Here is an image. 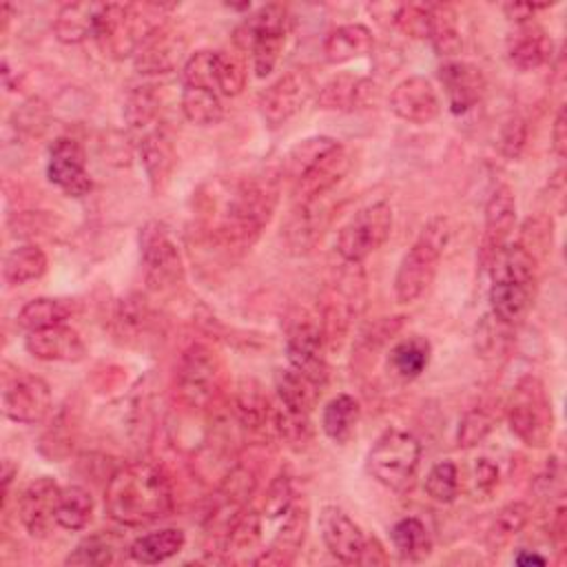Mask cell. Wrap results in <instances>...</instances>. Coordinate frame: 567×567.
<instances>
[{"mask_svg":"<svg viewBox=\"0 0 567 567\" xmlns=\"http://www.w3.org/2000/svg\"><path fill=\"white\" fill-rule=\"evenodd\" d=\"M390 538H392L396 554L403 560L421 563L432 554V536H430L425 523L419 520L416 516H405V518L396 520L392 525Z\"/></svg>","mask_w":567,"mask_h":567,"instance_id":"ab89813d","label":"cell"},{"mask_svg":"<svg viewBox=\"0 0 567 567\" xmlns=\"http://www.w3.org/2000/svg\"><path fill=\"white\" fill-rule=\"evenodd\" d=\"M261 514L244 509L224 536V560L228 563H252V551L261 554Z\"/></svg>","mask_w":567,"mask_h":567,"instance_id":"4dcf8cb0","label":"cell"},{"mask_svg":"<svg viewBox=\"0 0 567 567\" xmlns=\"http://www.w3.org/2000/svg\"><path fill=\"white\" fill-rule=\"evenodd\" d=\"M450 221L447 217H432L412 248L403 255L396 275H394V295L401 303L416 301L434 281L443 248L450 239Z\"/></svg>","mask_w":567,"mask_h":567,"instance_id":"5b68a950","label":"cell"},{"mask_svg":"<svg viewBox=\"0 0 567 567\" xmlns=\"http://www.w3.org/2000/svg\"><path fill=\"white\" fill-rule=\"evenodd\" d=\"M390 109L396 117L410 124H427L439 115L441 100L427 78L410 75L392 89Z\"/></svg>","mask_w":567,"mask_h":567,"instance_id":"ac0fdd59","label":"cell"},{"mask_svg":"<svg viewBox=\"0 0 567 567\" xmlns=\"http://www.w3.org/2000/svg\"><path fill=\"white\" fill-rule=\"evenodd\" d=\"M182 84L193 89L217 91V51L199 49L190 53L182 66Z\"/></svg>","mask_w":567,"mask_h":567,"instance_id":"7dc6e473","label":"cell"},{"mask_svg":"<svg viewBox=\"0 0 567 567\" xmlns=\"http://www.w3.org/2000/svg\"><path fill=\"white\" fill-rule=\"evenodd\" d=\"M102 2H69L62 4L53 20V33L64 44H78L95 35V24Z\"/></svg>","mask_w":567,"mask_h":567,"instance_id":"f1b7e54d","label":"cell"},{"mask_svg":"<svg viewBox=\"0 0 567 567\" xmlns=\"http://www.w3.org/2000/svg\"><path fill=\"white\" fill-rule=\"evenodd\" d=\"M308 518H310L308 507L292 503L290 509L284 514V523H281L279 532L275 534L272 543L266 549H261L255 565L281 567V565L295 563L299 549L303 547L306 534H308Z\"/></svg>","mask_w":567,"mask_h":567,"instance_id":"4316f807","label":"cell"},{"mask_svg":"<svg viewBox=\"0 0 567 567\" xmlns=\"http://www.w3.org/2000/svg\"><path fill=\"white\" fill-rule=\"evenodd\" d=\"M341 142H337L334 137H328V135H312V137L297 142L284 157V166H281L284 175L290 182L299 179L308 168H312L323 155H328Z\"/></svg>","mask_w":567,"mask_h":567,"instance_id":"7bdbcfd3","label":"cell"},{"mask_svg":"<svg viewBox=\"0 0 567 567\" xmlns=\"http://www.w3.org/2000/svg\"><path fill=\"white\" fill-rule=\"evenodd\" d=\"M275 390L281 405L303 414L312 412L321 394V388L315 381H310L290 365L275 370Z\"/></svg>","mask_w":567,"mask_h":567,"instance_id":"d590c367","label":"cell"},{"mask_svg":"<svg viewBox=\"0 0 567 567\" xmlns=\"http://www.w3.org/2000/svg\"><path fill=\"white\" fill-rule=\"evenodd\" d=\"M168 474L151 461H131L115 470L104 489L106 514L124 527H142L173 512Z\"/></svg>","mask_w":567,"mask_h":567,"instance_id":"6da1fadb","label":"cell"},{"mask_svg":"<svg viewBox=\"0 0 567 567\" xmlns=\"http://www.w3.org/2000/svg\"><path fill=\"white\" fill-rule=\"evenodd\" d=\"M359 419H361L359 401L350 394L332 396L321 410V427L326 436L339 445L348 443L354 436Z\"/></svg>","mask_w":567,"mask_h":567,"instance_id":"8d00e7d4","label":"cell"},{"mask_svg":"<svg viewBox=\"0 0 567 567\" xmlns=\"http://www.w3.org/2000/svg\"><path fill=\"white\" fill-rule=\"evenodd\" d=\"M439 82L454 115L467 113L485 93L483 71L465 60H447L439 66Z\"/></svg>","mask_w":567,"mask_h":567,"instance_id":"d6986e66","label":"cell"},{"mask_svg":"<svg viewBox=\"0 0 567 567\" xmlns=\"http://www.w3.org/2000/svg\"><path fill=\"white\" fill-rule=\"evenodd\" d=\"M507 58L520 71L538 69L554 58V40L551 35L534 24H516L514 31L507 35Z\"/></svg>","mask_w":567,"mask_h":567,"instance_id":"83f0119b","label":"cell"},{"mask_svg":"<svg viewBox=\"0 0 567 567\" xmlns=\"http://www.w3.org/2000/svg\"><path fill=\"white\" fill-rule=\"evenodd\" d=\"M549 4H532V2H509L503 7L505 16L514 22V24H525L532 22V16L540 9H547Z\"/></svg>","mask_w":567,"mask_h":567,"instance_id":"94428289","label":"cell"},{"mask_svg":"<svg viewBox=\"0 0 567 567\" xmlns=\"http://www.w3.org/2000/svg\"><path fill=\"white\" fill-rule=\"evenodd\" d=\"M430 18H432V4L408 2V4H399L392 24L414 40H423L430 33Z\"/></svg>","mask_w":567,"mask_h":567,"instance_id":"f5cc1de1","label":"cell"},{"mask_svg":"<svg viewBox=\"0 0 567 567\" xmlns=\"http://www.w3.org/2000/svg\"><path fill=\"white\" fill-rule=\"evenodd\" d=\"M326 337L321 321L306 310H297L288 319L286 328V357L290 368L315 381L319 388L328 381V359H326Z\"/></svg>","mask_w":567,"mask_h":567,"instance_id":"8fae6325","label":"cell"},{"mask_svg":"<svg viewBox=\"0 0 567 567\" xmlns=\"http://www.w3.org/2000/svg\"><path fill=\"white\" fill-rule=\"evenodd\" d=\"M272 432L281 443H286L288 447H292L297 452H301L312 439V427H310L308 414L295 412L281 403H279V408H275Z\"/></svg>","mask_w":567,"mask_h":567,"instance_id":"bcb514c9","label":"cell"},{"mask_svg":"<svg viewBox=\"0 0 567 567\" xmlns=\"http://www.w3.org/2000/svg\"><path fill=\"white\" fill-rule=\"evenodd\" d=\"M350 153L339 144L328 155H323L312 168H308L299 179L292 182L295 202H308L317 197H326L350 171Z\"/></svg>","mask_w":567,"mask_h":567,"instance_id":"cb8c5ba5","label":"cell"},{"mask_svg":"<svg viewBox=\"0 0 567 567\" xmlns=\"http://www.w3.org/2000/svg\"><path fill=\"white\" fill-rule=\"evenodd\" d=\"M171 7L164 4H120V2H102V11L95 24V42L106 58L124 60L128 55L135 58L137 49L144 40L155 33L159 24L162 11Z\"/></svg>","mask_w":567,"mask_h":567,"instance_id":"277c9868","label":"cell"},{"mask_svg":"<svg viewBox=\"0 0 567 567\" xmlns=\"http://www.w3.org/2000/svg\"><path fill=\"white\" fill-rule=\"evenodd\" d=\"M421 463V443L405 430H385L368 452V474L392 492H403L414 483Z\"/></svg>","mask_w":567,"mask_h":567,"instance_id":"52a82bcc","label":"cell"},{"mask_svg":"<svg viewBox=\"0 0 567 567\" xmlns=\"http://www.w3.org/2000/svg\"><path fill=\"white\" fill-rule=\"evenodd\" d=\"M224 385V361L206 343L188 346L175 368V396L190 410H206Z\"/></svg>","mask_w":567,"mask_h":567,"instance_id":"8992f818","label":"cell"},{"mask_svg":"<svg viewBox=\"0 0 567 567\" xmlns=\"http://www.w3.org/2000/svg\"><path fill=\"white\" fill-rule=\"evenodd\" d=\"M93 514V496L89 489L80 485H69L62 489L60 503H58V525L64 529H84Z\"/></svg>","mask_w":567,"mask_h":567,"instance_id":"f6af8a7d","label":"cell"},{"mask_svg":"<svg viewBox=\"0 0 567 567\" xmlns=\"http://www.w3.org/2000/svg\"><path fill=\"white\" fill-rule=\"evenodd\" d=\"M186 545V534L177 527H164L159 532H151L144 534L140 538H135L128 545V556L135 563L142 565H157L164 563L168 558H173L175 554H179Z\"/></svg>","mask_w":567,"mask_h":567,"instance_id":"e575fe53","label":"cell"},{"mask_svg":"<svg viewBox=\"0 0 567 567\" xmlns=\"http://www.w3.org/2000/svg\"><path fill=\"white\" fill-rule=\"evenodd\" d=\"M292 503H295L292 481H290V474L281 470V472L270 481V485H268V489H266L261 512H264V516H268V518H279V516H284V514L290 509Z\"/></svg>","mask_w":567,"mask_h":567,"instance_id":"9f6ffc18","label":"cell"},{"mask_svg":"<svg viewBox=\"0 0 567 567\" xmlns=\"http://www.w3.org/2000/svg\"><path fill=\"white\" fill-rule=\"evenodd\" d=\"M527 140V124L520 115H509L498 128V151L507 159H516Z\"/></svg>","mask_w":567,"mask_h":567,"instance_id":"6f0895ef","label":"cell"},{"mask_svg":"<svg viewBox=\"0 0 567 567\" xmlns=\"http://www.w3.org/2000/svg\"><path fill=\"white\" fill-rule=\"evenodd\" d=\"M73 312V306L66 299L55 297H35L27 301L18 312V326L27 332L47 330L53 326H62Z\"/></svg>","mask_w":567,"mask_h":567,"instance_id":"60d3db41","label":"cell"},{"mask_svg":"<svg viewBox=\"0 0 567 567\" xmlns=\"http://www.w3.org/2000/svg\"><path fill=\"white\" fill-rule=\"evenodd\" d=\"M425 494L436 503H452L458 496V470L452 461H439L430 467L425 483Z\"/></svg>","mask_w":567,"mask_h":567,"instance_id":"f907efd6","label":"cell"},{"mask_svg":"<svg viewBox=\"0 0 567 567\" xmlns=\"http://www.w3.org/2000/svg\"><path fill=\"white\" fill-rule=\"evenodd\" d=\"M49 259L44 250L35 244H22L7 252L2 261V279L9 286H22L27 281L40 279L47 272Z\"/></svg>","mask_w":567,"mask_h":567,"instance_id":"f35d334b","label":"cell"},{"mask_svg":"<svg viewBox=\"0 0 567 567\" xmlns=\"http://www.w3.org/2000/svg\"><path fill=\"white\" fill-rule=\"evenodd\" d=\"M124 549V543L113 532H95L84 536L75 549L64 558L66 565L75 567H104L117 563V554Z\"/></svg>","mask_w":567,"mask_h":567,"instance_id":"74e56055","label":"cell"},{"mask_svg":"<svg viewBox=\"0 0 567 567\" xmlns=\"http://www.w3.org/2000/svg\"><path fill=\"white\" fill-rule=\"evenodd\" d=\"M233 414L244 432L259 434V436H275L272 432L275 405L270 403L268 394L257 381L252 379L239 381L237 392L233 396Z\"/></svg>","mask_w":567,"mask_h":567,"instance_id":"d4e9b609","label":"cell"},{"mask_svg":"<svg viewBox=\"0 0 567 567\" xmlns=\"http://www.w3.org/2000/svg\"><path fill=\"white\" fill-rule=\"evenodd\" d=\"M179 109H182L184 117L197 126H213L224 115L221 97L213 89L184 86L182 97H179Z\"/></svg>","mask_w":567,"mask_h":567,"instance_id":"ee69618b","label":"cell"},{"mask_svg":"<svg viewBox=\"0 0 567 567\" xmlns=\"http://www.w3.org/2000/svg\"><path fill=\"white\" fill-rule=\"evenodd\" d=\"M529 520V505L523 501H512L503 505L492 523L489 529V543L492 547L505 545L512 536H516Z\"/></svg>","mask_w":567,"mask_h":567,"instance_id":"c3c4849f","label":"cell"},{"mask_svg":"<svg viewBox=\"0 0 567 567\" xmlns=\"http://www.w3.org/2000/svg\"><path fill=\"white\" fill-rule=\"evenodd\" d=\"M514 563L520 565V567H529V565H545L547 558L540 556L538 551H529V549H520L516 556H514Z\"/></svg>","mask_w":567,"mask_h":567,"instance_id":"be15d7a7","label":"cell"},{"mask_svg":"<svg viewBox=\"0 0 567 567\" xmlns=\"http://www.w3.org/2000/svg\"><path fill=\"white\" fill-rule=\"evenodd\" d=\"M286 35L288 33H268L261 35L259 40H255V44L250 47V55H252V69L257 78H266L272 73V69L277 66L284 44H286Z\"/></svg>","mask_w":567,"mask_h":567,"instance_id":"db71d44e","label":"cell"},{"mask_svg":"<svg viewBox=\"0 0 567 567\" xmlns=\"http://www.w3.org/2000/svg\"><path fill=\"white\" fill-rule=\"evenodd\" d=\"M51 388L38 374L16 370L2 379V414L9 421L33 425L51 412Z\"/></svg>","mask_w":567,"mask_h":567,"instance_id":"7c38bea8","label":"cell"},{"mask_svg":"<svg viewBox=\"0 0 567 567\" xmlns=\"http://www.w3.org/2000/svg\"><path fill=\"white\" fill-rule=\"evenodd\" d=\"M494 427V416L485 408H472L463 414L458 430H456V443L461 447H474L478 445Z\"/></svg>","mask_w":567,"mask_h":567,"instance_id":"11a10c76","label":"cell"},{"mask_svg":"<svg viewBox=\"0 0 567 567\" xmlns=\"http://www.w3.org/2000/svg\"><path fill=\"white\" fill-rule=\"evenodd\" d=\"M47 177L51 184H55L69 197L89 195L93 188V179L86 171L84 146L69 135L53 140V144L49 148Z\"/></svg>","mask_w":567,"mask_h":567,"instance_id":"5bb4252c","label":"cell"},{"mask_svg":"<svg viewBox=\"0 0 567 567\" xmlns=\"http://www.w3.org/2000/svg\"><path fill=\"white\" fill-rule=\"evenodd\" d=\"M427 40L441 58H452L461 53L463 38L458 31V16L450 4H432Z\"/></svg>","mask_w":567,"mask_h":567,"instance_id":"b9f144b4","label":"cell"},{"mask_svg":"<svg viewBox=\"0 0 567 567\" xmlns=\"http://www.w3.org/2000/svg\"><path fill=\"white\" fill-rule=\"evenodd\" d=\"M392 230V208L385 202H374L359 208L337 233L334 248L348 264H361L379 250Z\"/></svg>","mask_w":567,"mask_h":567,"instance_id":"30bf717a","label":"cell"},{"mask_svg":"<svg viewBox=\"0 0 567 567\" xmlns=\"http://www.w3.org/2000/svg\"><path fill=\"white\" fill-rule=\"evenodd\" d=\"M113 326L115 334L122 337V341L126 343L146 341L155 326V315L142 295H128L117 301L113 312Z\"/></svg>","mask_w":567,"mask_h":567,"instance_id":"d6a6232c","label":"cell"},{"mask_svg":"<svg viewBox=\"0 0 567 567\" xmlns=\"http://www.w3.org/2000/svg\"><path fill=\"white\" fill-rule=\"evenodd\" d=\"M157 97L148 86H137L126 95L124 102V120L131 128H140V131H148L153 128L151 124L157 117Z\"/></svg>","mask_w":567,"mask_h":567,"instance_id":"681fc988","label":"cell"},{"mask_svg":"<svg viewBox=\"0 0 567 567\" xmlns=\"http://www.w3.org/2000/svg\"><path fill=\"white\" fill-rule=\"evenodd\" d=\"M379 97V86L370 78L354 73H337L317 93L319 109L326 111H354L370 109Z\"/></svg>","mask_w":567,"mask_h":567,"instance_id":"7402d4cb","label":"cell"},{"mask_svg":"<svg viewBox=\"0 0 567 567\" xmlns=\"http://www.w3.org/2000/svg\"><path fill=\"white\" fill-rule=\"evenodd\" d=\"M498 485V467L489 458H478L474 465V487L481 494H492Z\"/></svg>","mask_w":567,"mask_h":567,"instance_id":"680465c9","label":"cell"},{"mask_svg":"<svg viewBox=\"0 0 567 567\" xmlns=\"http://www.w3.org/2000/svg\"><path fill=\"white\" fill-rule=\"evenodd\" d=\"M279 202V175L257 173L244 177L230 190L224 210L210 226V237L233 250L250 248L275 215Z\"/></svg>","mask_w":567,"mask_h":567,"instance_id":"7a4b0ae2","label":"cell"},{"mask_svg":"<svg viewBox=\"0 0 567 567\" xmlns=\"http://www.w3.org/2000/svg\"><path fill=\"white\" fill-rule=\"evenodd\" d=\"M516 224V197L505 184L496 186L485 204V233L481 241V264L487 266L492 257L507 244Z\"/></svg>","mask_w":567,"mask_h":567,"instance_id":"ffe728a7","label":"cell"},{"mask_svg":"<svg viewBox=\"0 0 567 567\" xmlns=\"http://www.w3.org/2000/svg\"><path fill=\"white\" fill-rule=\"evenodd\" d=\"M24 348L31 357L40 361H62V363H78L86 357V346L78 330L71 326H53L47 330L27 332Z\"/></svg>","mask_w":567,"mask_h":567,"instance_id":"484cf974","label":"cell"},{"mask_svg":"<svg viewBox=\"0 0 567 567\" xmlns=\"http://www.w3.org/2000/svg\"><path fill=\"white\" fill-rule=\"evenodd\" d=\"M385 563V554L379 545L377 538H365V547H363V556L359 565H383Z\"/></svg>","mask_w":567,"mask_h":567,"instance_id":"6125c7cd","label":"cell"},{"mask_svg":"<svg viewBox=\"0 0 567 567\" xmlns=\"http://www.w3.org/2000/svg\"><path fill=\"white\" fill-rule=\"evenodd\" d=\"M268 33H288V11L281 4H264L248 13L233 33L237 49L250 51L255 40Z\"/></svg>","mask_w":567,"mask_h":567,"instance_id":"836d02e7","label":"cell"},{"mask_svg":"<svg viewBox=\"0 0 567 567\" xmlns=\"http://www.w3.org/2000/svg\"><path fill=\"white\" fill-rule=\"evenodd\" d=\"M551 148H554L558 159H563L565 153H567V115H565V106L558 109L554 126H551Z\"/></svg>","mask_w":567,"mask_h":567,"instance_id":"91938a15","label":"cell"},{"mask_svg":"<svg viewBox=\"0 0 567 567\" xmlns=\"http://www.w3.org/2000/svg\"><path fill=\"white\" fill-rule=\"evenodd\" d=\"M62 496V487L51 476H40L31 481L18 498V516L24 529L44 538L53 525H58V503Z\"/></svg>","mask_w":567,"mask_h":567,"instance_id":"2e32d148","label":"cell"},{"mask_svg":"<svg viewBox=\"0 0 567 567\" xmlns=\"http://www.w3.org/2000/svg\"><path fill=\"white\" fill-rule=\"evenodd\" d=\"M144 281L153 292H171L184 281V261L166 224L146 221L140 228Z\"/></svg>","mask_w":567,"mask_h":567,"instance_id":"9c48e42d","label":"cell"},{"mask_svg":"<svg viewBox=\"0 0 567 567\" xmlns=\"http://www.w3.org/2000/svg\"><path fill=\"white\" fill-rule=\"evenodd\" d=\"M188 42L182 33L159 27L151 33L135 53V69L140 73H171L188 60Z\"/></svg>","mask_w":567,"mask_h":567,"instance_id":"44dd1931","label":"cell"},{"mask_svg":"<svg viewBox=\"0 0 567 567\" xmlns=\"http://www.w3.org/2000/svg\"><path fill=\"white\" fill-rule=\"evenodd\" d=\"M372 47H374V38L365 24H359V22L341 24L332 29L323 40V58L330 64H343V62L368 55Z\"/></svg>","mask_w":567,"mask_h":567,"instance_id":"f546056e","label":"cell"},{"mask_svg":"<svg viewBox=\"0 0 567 567\" xmlns=\"http://www.w3.org/2000/svg\"><path fill=\"white\" fill-rule=\"evenodd\" d=\"M332 213L326 197L295 202V208L284 221L281 237L292 255H308L323 237L330 226Z\"/></svg>","mask_w":567,"mask_h":567,"instance_id":"9a60e30c","label":"cell"},{"mask_svg":"<svg viewBox=\"0 0 567 567\" xmlns=\"http://www.w3.org/2000/svg\"><path fill=\"white\" fill-rule=\"evenodd\" d=\"M137 153L148 177L151 190L162 193L171 182V175L177 164V153L173 137L166 133L164 126H153L142 133L137 142Z\"/></svg>","mask_w":567,"mask_h":567,"instance_id":"603a6c76","label":"cell"},{"mask_svg":"<svg viewBox=\"0 0 567 567\" xmlns=\"http://www.w3.org/2000/svg\"><path fill=\"white\" fill-rule=\"evenodd\" d=\"M507 423L516 439L529 447H545L554 432V410L538 377L525 374L512 390Z\"/></svg>","mask_w":567,"mask_h":567,"instance_id":"ba28073f","label":"cell"},{"mask_svg":"<svg viewBox=\"0 0 567 567\" xmlns=\"http://www.w3.org/2000/svg\"><path fill=\"white\" fill-rule=\"evenodd\" d=\"M18 474V467L9 461V458H4L2 461V496L7 498V494H9V485H11V481H13V476Z\"/></svg>","mask_w":567,"mask_h":567,"instance_id":"e7e4bbea","label":"cell"},{"mask_svg":"<svg viewBox=\"0 0 567 567\" xmlns=\"http://www.w3.org/2000/svg\"><path fill=\"white\" fill-rule=\"evenodd\" d=\"M319 534L326 549L343 565H359L365 547L361 527L337 505H323L319 512Z\"/></svg>","mask_w":567,"mask_h":567,"instance_id":"e0dca14e","label":"cell"},{"mask_svg":"<svg viewBox=\"0 0 567 567\" xmlns=\"http://www.w3.org/2000/svg\"><path fill=\"white\" fill-rule=\"evenodd\" d=\"M492 317L505 326H518L527 317L536 295L538 261L518 244H505L487 264Z\"/></svg>","mask_w":567,"mask_h":567,"instance_id":"3957f363","label":"cell"},{"mask_svg":"<svg viewBox=\"0 0 567 567\" xmlns=\"http://www.w3.org/2000/svg\"><path fill=\"white\" fill-rule=\"evenodd\" d=\"M246 86V66L241 55L217 51V91L219 95L235 97Z\"/></svg>","mask_w":567,"mask_h":567,"instance_id":"816d5d0a","label":"cell"},{"mask_svg":"<svg viewBox=\"0 0 567 567\" xmlns=\"http://www.w3.org/2000/svg\"><path fill=\"white\" fill-rule=\"evenodd\" d=\"M432 357V346L425 337L412 334L396 341L388 352V370L401 383H410L427 368Z\"/></svg>","mask_w":567,"mask_h":567,"instance_id":"1f68e13d","label":"cell"},{"mask_svg":"<svg viewBox=\"0 0 567 567\" xmlns=\"http://www.w3.org/2000/svg\"><path fill=\"white\" fill-rule=\"evenodd\" d=\"M312 93L315 80L306 69L288 71L259 95V115L268 128H279L303 109Z\"/></svg>","mask_w":567,"mask_h":567,"instance_id":"4fadbf2b","label":"cell"}]
</instances>
